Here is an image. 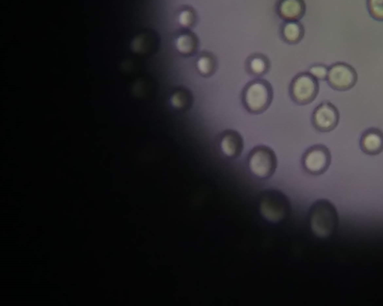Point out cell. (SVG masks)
<instances>
[{
  "mask_svg": "<svg viewBox=\"0 0 383 306\" xmlns=\"http://www.w3.org/2000/svg\"><path fill=\"white\" fill-rule=\"evenodd\" d=\"M222 153L228 158H236L241 153L243 140L241 136L235 132L225 133L220 141Z\"/></svg>",
  "mask_w": 383,
  "mask_h": 306,
  "instance_id": "10",
  "label": "cell"
},
{
  "mask_svg": "<svg viewBox=\"0 0 383 306\" xmlns=\"http://www.w3.org/2000/svg\"><path fill=\"white\" fill-rule=\"evenodd\" d=\"M280 13L285 18L295 20L302 14V6L297 0H285L280 6Z\"/></svg>",
  "mask_w": 383,
  "mask_h": 306,
  "instance_id": "11",
  "label": "cell"
},
{
  "mask_svg": "<svg viewBox=\"0 0 383 306\" xmlns=\"http://www.w3.org/2000/svg\"><path fill=\"white\" fill-rule=\"evenodd\" d=\"M179 23L183 27H188L191 24L192 21V13L189 12V11H183L181 13L178 17Z\"/></svg>",
  "mask_w": 383,
  "mask_h": 306,
  "instance_id": "18",
  "label": "cell"
},
{
  "mask_svg": "<svg viewBox=\"0 0 383 306\" xmlns=\"http://www.w3.org/2000/svg\"><path fill=\"white\" fill-rule=\"evenodd\" d=\"M171 102H172L173 106L177 107V108H180V107L184 105V98L181 93H176L173 96Z\"/></svg>",
  "mask_w": 383,
  "mask_h": 306,
  "instance_id": "19",
  "label": "cell"
},
{
  "mask_svg": "<svg viewBox=\"0 0 383 306\" xmlns=\"http://www.w3.org/2000/svg\"><path fill=\"white\" fill-rule=\"evenodd\" d=\"M197 68L202 74H208L212 69V62L208 57H201L197 61Z\"/></svg>",
  "mask_w": 383,
  "mask_h": 306,
  "instance_id": "16",
  "label": "cell"
},
{
  "mask_svg": "<svg viewBox=\"0 0 383 306\" xmlns=\"http://www.w3.org/2000/svg\"><path fill=\"white\" fill-rule=\"evenodd\" d=\"M339 121V110L331 102L321 103L314 111V126L320 132L333 131L337 128Z\"/></svg>",
  "mask_w": 383,
  "mask_h": 306,
  "instance_id": "7",
  "label": "cell"
},
{
  "mask_svg": "<svg viewBox=\"0 0 383 306\" xmlns=\"http://www.w3.org/2000/svg\"><path fill=\"white\" fill-rule=\"evenodd\" d=\"M336 208L328 200L316 201L309 211V224L312 232L317 238H330L336 232L338 225Z\"/></svg>",
  "mask_w": 383,
  "mask_h": 306,
  "instance_id": "1",
  "label": "cell"
},
{
  "mask_svg": "<svg viewBox=\"0 0 383 306\" xmlns=\"http://www.w3.org/2000/svg\"><path fill=\"white\" fill-rule=\"evenodd\" d=\"M276 166V157L269 147H258L250 154L248 167L251 172L260 178L270 177L275 172Z\"/></svg>",
  "mask_w": 383,
  "mask_h": 306,
  "instance_id": "4",
  "label": "cell"
},
{
  "mask_svg": "<svg viewBox=\"0 0 383 306\" xmlns=\"http://www.w3.org/2000/svg\"><path fill=\"white\" fill-rule=\"evenodd\" d=\"M328 68L324 65H316L310 68L311 74L317 80H326L328 76Z\"/></svg>",
  "mask_w": 383,
  "mask_h": 306,
  "instance_id": "15",
  "label": "cell"
},
{
  "mask_svg": "<svg viewBox=\"0 0 383 306\" xmlns=\"http://www.w3.org/2000/svg\"><path fill=\"white\" fill-rule=\"evenodd\" d=\"M369 10L373 18L383 21V0H370Z\"/></svg>",
  "mask_w": 383,
  "mask_h": 306,
  "instance_id": "14",
  "label": "cell"
},
{
  "mask_svg": "<svg viewBox=\"0 0 383 306\" xmlns=\"http://www.w3.org/2000/svg\"><path fill=\"white\" fill-rule=\"evenodd\" d=\"M175 45L179 53L187 55L190 54L195 48V40L190 35H181L176 39Z\"/></svg>",
  "mask_w": 383,
  "mask_h": 306,
  "instance_id": "12",
  "label": "cell"
},
{
  "mask_svg": "<svg viewBox=\"0 0 383 306\" xmlns=\"http://www.w3.org/2000/svg\"><path fill=\"white\" fill-rule=\"evenodd\" d=\"M327 82L331 89L338 91L352 89L358 82V73L355 69L344 62L333 64L328 68Z\"/></svg>",
  "mask_w": 383,
  "mask_h": 306,
  "instance_id": "3",
  "label": "cell"
},
{
  "mask_svg": "<svg viewBox=\"0 0 383 306\" xmlns=\"http://www.w3.org/2000/svg\"><path fill=\"white\" fill-rule=\"evenodd\" d=\"M270 98V92L265 83L254 82L246 88L244 102L248 110L259 112L264 110Z\"/></svg>",
  "mask_w": 383,
  "mask_h": 306,
  "instance_id": "8",
  "label": "cell"
},
{
  "mask_svg": "<svg viewBox=\"0 0 383 306\" xmlns=\"http://www.w3.org/2000/svg\"><path fill=\"white\" fill-rule=\"evenodd\" d=\"M291 92L296 102L309 104L313 101L318 94V81L311 73H302L293 82Z\"/></svg>",
  "mask_w": 383,
  "mask_h": 306,
  "instance_id": "5",
  "label": "cell"
},
{
  "mask_svg": "<svg viewBox=\"0 0 383 306\" xmlns=\"http://www.w3.org/2000/svg\"><path fill=\"white\" fill-rule=\"evenodd\" d=\"M331 163V154L328 147L317 145L311 147L304 154L302 163L308 172L313 174H323Z\"/></svg>",
  "mask_w": 383,
  "mask_h": 306,
  "instance_id": "6",
  "label": "cell"
},
{
  "mask_svg": "<svg viewBox=\"0 0 383 306\" xmlns=\"http://www.w3.org/2000/svg\"><path fill=\"white\" fill-rule=\"evenodd\" d=\"M283 34L285 38L290 42H296L302 38V27L295 22L288 23L284 27Z\"/></svg>",
  "mask_w": 383,
  "mask_h": 306,
  "instance_id": "13",
  "label": "cell"
},
{
  "mask_svg": "<svg viewBox=\"0 0 383 306\" xmlns=\"http://www.w3.org/2000/svg\"><path fill=\"white\" fill-rule=\"evenodd\" d=\"M250 68L254 73H262L266 69L265 62L261 58H253L250 62Z\"/></svg>",
  "mask_w": 383,
  "mask_h": 306,
  "instance_id": "17",
  "label": "cell"
},
{
  "mask_svg": "<svg viewBox=\"0 0 383 306\" xmlns=\"http://www.w3.org/2000/svg\"><path fill=\"white\" fill-rule=\"evenodd\" d=\"M360 147L364 153L376 155L383 150V131L376 128H371L362 134Z\"/></svg>",
  "mask_w": 383,
  "mask_h": 306,
  "instance_id": "9",
  "label": "cell"
},
{
  "mask_svg": "<svg viewBox=\"0 0 383 306\" xmlns=\"http://www.w3.org/2000/svg\"><path fill=\"white\" fill-rule=\"evenodd\" d=\"M290 202L284 194L278 191H266L261 198L260 211L267 221L278 222L288 216Z\"/></svg>",
  "mask_w": 383,
  "mask_h": 306,
  "instance_id": "2",
  "label": "cell"
}]
</instances>
